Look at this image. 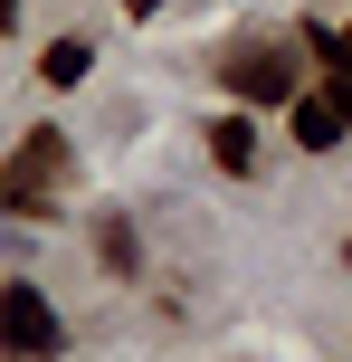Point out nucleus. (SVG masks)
I'll return each mask as SVG.
<instances>
[{
    "label": "nucleus",
    "mask_w": 352,
    "mask_h": 362,
    "mask_svg": "<svg viewBox=\"0 0 352 362\" xmlns=\"http://www.w3.org/2000/svg\"><path fill=\"white\" fill-rule=\"evenodd\" d=\"M67 181H76L67 134H57V124H29V134H19V153L0 163V210H10V219H57Z\"/></svg>",
    "instance_id": "f257e3e1"
},
{
    "label": "nucleus",
    "mask_w": 352,
    "mask_h": 362,
    "mask_svg": "<svg viewBox=\"0 0 352 362\" xmlns=\"http://www.w3.org/2000/svg\"><path fill=\"white\" fill-rule=\"evenodd\" d=\"M0 344H10V353H29V362L67 353V325L48 315V296H38L29 276H10V286H0Z\"/></svg>",
    "instance_id": "f03ea898"
},
{
    "label": "nucleus",
    "mask_w": 352,
    "mask_h": 362,
    "mask_svg": "<svg viewBox=\"0 0 352 362\" xmlns=\"http://www.w3.org/2000/svg\"><path fill=\"white\" fill-rule=\"evenodd\" d=\"M219 76H229L238 95H257V105H277V95H305V86H296V57H286V48H238V57H219Z\"/></svg>",
    "instance_id": "7ed1b4c3"
},
{
    "label": "nucleus",
    "mask_w": 352,
    "mask_h": 362,
    "mask_svg": "<svg viewBox=\"0 0 352 362\" xmlns=\"http://www.w3.org/2000/svg\"><path fill=\"white\" fill-rule=\"evenodd\" d=\"M286 134H296V153H334L352 134V115L334 105V95H286Z\"/></svg>",
    "instance_id": "20e7f679"
},
{
    "label": "nucleus",
    "mask_w": 352,
    "mask_h": 362,
    "mask_svg": "<svg viewBox=\"0 0 352 362\" xmlns=\"http://www.w3.org/2000/svg\"><path fill=\"white\" fill-rule=\"evenodd\" d=\"M210 163L248 172V163H257V124H248V115H219V124H210Z\"/></svg>",
    "instance_id": "39448f33"
},
{
    "label": "nucleus",
    "mask_w": 352,
    "mask_h": 362,
    "mask_svg": "<svg viewBox=\"0 0 352 362\" xmlns=\"http://www.w3.org/2000/svg\"><path fill=\"white\" fill-rule=\"evenodd\" d=\"M95 257H105L114 276H133V267H143V248H133V219H114V210L95 219Z\"/></svg>",
    "instance_id": "423d86ee"
},
{
    "label": "nucleus",
    "mask_w": 352,
    "mask_h": 362,
    "mask_svg": "<svg viewBox=\"0 0 352 362\" xmlns=\"http://www.w3.org/2000/svg\"><path fill=\"white\" fill-rule=\"evenodd\" d=\"M86 67H95V48H86V38H48V57H38V76H48V86H76Z\"/></svg>",
    "instance_id": "0eeeda50"
},
{
    "label": "nucleus",
    "mask_w": 352,
    "mask_h": 362,
    "mask_svg": "<svg viewBox=\"0 0 352 362\" xmlns=\"http://www.w3.org/2000/svg\"><path fill=\"white\" fill-rule=\"evenodd\" d=\"M334 105H343V115H352V76H334Z\"/></svg>",
    "instance_id": "6e6552de"
},
{
    "label": "nucleus",
    "mask_w": 352,
    "mask_h": 362,
    "mask_svg": "<svg viewBox=\"0 0 352 362\" xmlns=\"http://www.w3.org/2000/svg\"><path fill=\"white\" fill-rule=\"evenodd\" d=\"M124 10H133V19H143V10H152V0H124Z\"/></svg>",
    "instance_id": "1a4fd4ad"
},
{
    "label": "nucleus",
    "mask_w": 352,
    "mask_h": 362,
    "mask_svg": "<svg viewBox=\"0 0 352 362\" xmlns=\"http://www.w3.org/2000/svg\"><path fill=\"white\" fill-rule=\"evenodd\" d=\"M343 67H352V29H343Z\"/></svg>",
    "instance_id": "9d476101"
},
{
    "label": "nucleus",
    "mask_w": 352,
    "mask_h": 362,
    "mask_svg": "<svg viewBox=\"0 0 352 362\" xmlns=\"http://www.w3.org/2000/svg\"><path fill=\"white\" fill-rule=\"evenodd\" d=\"M343 257H352V248H343Z\"/></svg>",
    "instance_id": "9b49d317"
}]
</instances>
